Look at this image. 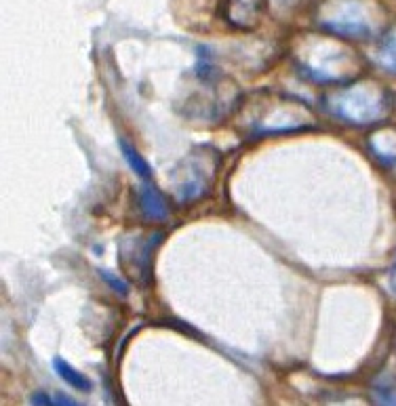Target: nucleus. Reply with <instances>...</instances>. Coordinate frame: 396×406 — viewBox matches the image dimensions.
<instances>
[{"label":"nucleus","instance_id":"20e7f679","mask_svg":"<svg viewBox=\"0 0 396 406\" xmlns=\"http://www.w3.org/2000/svg\"><path fill=\"white\" fill-rule=\"evenodd\" d=\"M162 236H148V238H124L118 251V261H122L124 272L131 274L133 280L150 282L152 276V253L160 244Z\"/></svg>","mask_w":396,"mask_h":406},{"label":"nucleus","instance_id":"7ed1b4c3","mask_svg":"<svg viewBox=\"0 0 396 406\" xmlns=\"http://www.w3.org/2000/svg\"><path fill=\"white\" fill-rule=\"evenodd\" d=\"M325 107L331 116L350 122V124H369L380 118L382 101L371 93V89L363 82H350L338 86L336 93L325 97Z\"/></svg>","mask_w":396,"mask_h":406},{"label":"nucleus","instance_id":"423d86ee","mask_svg":"<svg viewBox=\"0 0 396 406\" xmlns=\"http://www.w3.org/2000/svg\"><path fill=\"white\" fill-rule=\"evenodd\" d=\"M139 207H141V213L148 221H165L169 217V204H167L165 196L150 183L141 185Z\"/></svg>","mask_w":396,"mask_h":406},{"label":"nucleus","instance_id":"6e6552de","mask_svg":"<svg viewBox=\"0 0 396 406\" xmlns=\"http://www.w3.org/2000/svg\"><path fill=\"white\" fill-rule=\"evenodd\" d=\"M120 143V152H122V156H124V160H127V164L131 166V171L137 175V177H141V179H150V175H152V169H150V164L146 162V158L127 141V139H120L118 141Z\"/></svg>","mask_w":396,"mask_h":406},{"label":"nucleus","instance_id":"f03ea898","mask_svg":"<svg viewBox=\"0 0 396 406\" xmlns=\"http://www.w3.org/2000/svg\"><path fill=\"white\" fill-rule=\"evenodd\" d=\"M217 166L219 154L213 152L211 148L190 152L184 158V162H179L177 169L173 171V185L177 200L188 204L207 196L217 177Z\"/></svg>","mask_w":396,"mask_h":406},{"label":"nucleus","instance_id":"1a4fd4ad","mask_svg":"<svg viewBox=\"0 0 396 406\" xmlns=\"http://www.w3.org/2000/svg\"><path fill=\"white\" fill-rule=\"evenodd\" d=\"M99 274H101V278H103V280H106V282H108V284H110V287H112L114 291H116V293H120L122 297H124V295L129 293L127 284H124L122 280H118V278H116L114 274H110V272H106V270H99Z\"/></svg>","mask_w":396,"mask_h":406},{"label":"nucleus","instance_id":"39448f33","mask_svg":"<svg viewBox=\"0 0 396 406\" xmlns=\"http://www.w3.org/2000/svg\"><path fill=\"white\" fill-rule=\"evenodd\" d=\"M264 11V0H222V17L238 30H253Z\"/></svg>","mask_w":396,"mask_h":406},{"label":"nucleus","instance_id":"0eeeda50","mask_svg":"<svg viewBox=\"0 0 396 406\" xmlns=\"http://www.w3.org/2000/svg\"><path fill=\"white\" fill-rule=\"evenodd\" d=\"M53 371L59 375V379L63 384H68L70 388L78 390V392H91L93 390V384L87 375H82L78 369H74L70 362H65L61 356H55L53 358Z\"/></svg>","mask_w":396,"mask_h":406},{"label":"nucleus","instance_id":"f257e3e1","mask_svg":"<svg viewBox=\"0 0 396 406\" xmlns=\"http://www.w3.org/2000/svg\"><path fill=\"white\" fill-rule=\"evenodd\" d=\"M329 38L323 40H310L304 46H298L295 53V67L298 72L312 80L314 84L325 86H342L350 84L359 76V55L352 53L348 46L340 44V40H333V34H327Z\"/></svg>","mask_w":396,"mask_h":406}]
</instances>
